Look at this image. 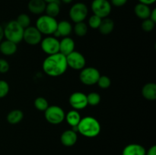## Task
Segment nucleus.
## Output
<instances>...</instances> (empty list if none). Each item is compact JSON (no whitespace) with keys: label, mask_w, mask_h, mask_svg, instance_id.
<instances>
[{"label":"nucleus","mask_w":156,"mask_h":155,"mask_svg":"<svg viewBox=\"0 0 156 155\" xmlns=\"http://www.w3.org/2000/svg\"><path fill=\"white\" fill-rule=\"evenodd\" d=\"M66 113L63 109L59 106H49L44 111V116L49 123L58 125L62 123L65 119Z\"/></svg>","instance_id":"obj_5"},{"label":"nucleus","mask_w":156,"mask_h":155,"mask_svg":"<svg viewBox=\"0 0 156 155\" xmlns=\"http://www.w3.org/2000/svg\"><path fill=\"white\" fill-rule=\"evenodd\" d=\"M146 149L138 144H130L123 148L122 155H146Z\"/></svg>","instance_id":"obj_16"},{"label":"nucleus","mask_w":156,"mask_h":155,"mask_svg":"<svg viewBox=\"0 0 156 155\" xmlns=\"http://www.w3.org/2000/svg\"><path fill=\"white\" fill-rule=\"evenodd\" d=\"M128 0H111V4L116 7H122L126 4Z\"/></svg>","instance_id":"obj_34"},{"label":"nucleus","mask_w":156,"mask_h":155,"mask_svg":"<svg viewBox=\"0 0 156 155\" xmlns=\"http://www.w3.org/2000/svg\"><path fill=\"white\" fill-rule=\"evenodd\" d=\"M46 15L48 16L53 17V18H56L57 15H59V12H60V6H59V1L58 0L55 2H52L47 3L45 9Z\"/></svg>","instance_id":"obj_24"},{"label":"nucleus","mask_w":156,"mask_h":155,"mask_svg":"<svg viewBox=\"0 0 156 155\" xmlns=\"http://www.w3.org/2000/svg\"><path fill=\"white\" fill-rule=\"evenodd\" d=\"M88 14V7L82 2H77L73 5L69 9V15L73 22L79 23L84 21Z\"/></svg>","instance_id":"obj_7"},{"label":"nucleus","mask_w":156,"mask_h":155,"mask_svg":"<svg viewBox=\"0 0 156 155\" xmlns=\"http://www.w3.org/2000/svg\"><path fill=\"white\" fill-rule=\"evenodd\" d=\"M69 102L72 107L76 110L83 109L88 106L87 95L82 92H75L70 95Z\"/></svg>","instance_id":"obj_12"},{"label":"nucleus","mask_w":156,"mask_h":155,"mask_svg":"<svg viewBox=\"0 0 156 155\" xmlns=\"http://www.w3.org/2000/svg\"><path fill=\"white\" fill-rule=\"evenodd\" d=\"M34 104L35 108L39 111H45L49 106V103L47 99L42 97H37L34 102Z\"/></svg>","instance_id":"obj_26"},{"label":"nucleus","mask_w":156,"mask_h":155,"mask_svg":"<svg viewBox=\"0 0 156 155\" xmlns=\"http://www.w3.org/2000/svg\"><path fill=\"white\" fill-rule=\"evenodd\" d=\"M23 40L29 45H37L42 40V34L36 27L29 26L24 30Z\"/></svg>","instance_id":"obj_11"},{"label":"nucleus","mask_w":156,"mask_h":155,"mask_svg":"<svg viewBox=\"0 0 156 155\" xmlns=\"http://www.w3.org/2000/svg\"><path fill=\"white\" fill-rule=\"evenodd\" d=\"M10 65L9 63L4 59H0V73L5 74L9 71Z\"/></svg>","instance_id":"obj_33"},{"label":"nucleus","mask_w":156,"mask_h":155,"mask_svg":"<svg viewBox=\"0 0 156 155\" xmlns=\"http://www.w3.org/2000/svg\"><path fill=\"white\" fill-rule=\"evenodd\" d=\"M87 101L88 105L91 106H97L101 102V96L97 92H91L87 95Z\"/></svg>","instance_id":"obj_28"},{"label":"nucleus","mask_w":156,"mask_h":155,"mask_svg":"<svg viewBox=\"0 0 156 155\" xmlns=\"http://www.w3.org/2000/svg\"><path fill=\"white\" fill-rule=\"evenodd\" d=\"M24 118V113L20 109H13L8 113L6 119L9 123L12 125L18 124Z\"/></svg>","instance_id":"obj_23"},{"label":"nucleus","mask_w":156,"mask_h":155,"mask_svg":"<svg viewBox=\"0 0 156 155\" xmlns=\"http://www.w3.org/2000/svg\"><path fill=\"white\" fill-rule=\"evenodd\" d=\"M101 20L102 18L97 16V15H91L88 19V25L92 29H98L101 22Z\"/></svg>","instance_id":"obj_31"},{"label":"nucleus","mask_w":156,"mask_h":155,"mask_svg":"<svg viewBox=\"0 0 156 155\" xmlns=\"http://www.w3.org/2000/svg\"><path fill=\"white\" fill-rule=\"evenodd\" d=\"M78 139L77 134L73 129L66 130L62 132L60 137L61 143L66 147H72L76 143Z\"/></svg>","instance_id":"obj_14"},{"label":"nucleus","mask_w":156,"mask_h":155,"mask_svg":"<svg viewBox=\"0 0 156 155\" xmlns=\"http://www.w3.org/2000/svg\"><path fill=\"white\" fill-rule=\"evenodd\" d=\"M75 50V42L69 36L63 37L59 41V53L63 56H68L69 53L74 51Z\"/></svg>","instance_id":"obj_13"},{"label":"nucleus","mask_w":156,"mask_h":155,"mask_svg":"<svg viewBox=\"0 0 156 155\" xmlns=\"http://www.w3.org/2000/svg\"><path fill=\"white\" fill-rule=\"evenodd\" d=\"M100 76L101 74L97 68L94 67H87L81 70L79 79L83 84L91 86L97 84Z\"/></svg>","instance_id":"obj_6"},{"label":"nucleus","mask_w":156,"mask_h":155,"mask_svg":"<svg viewBox=\"0 0 156 155\" xmlns=\"http://www.w3.org/2000/svg\"><path fill=\"white\" fill-rule=\"evenodd\" d=\"M151 9L149 8V5L143 4V3H138L136 5L134 8V12L136 15L140 19H147L149 18L151 14Z\"/></svg>","instance_id":"obj_19"},{"label":"nucleus","mask_w":156,"mask_h":155,"mask_svg":"<svg viewBox=\"0 0 156 155\" xmlns=\"http://www.w3.org/2000/svg\"><path fill=\"white\" fill-rule=\"evenodd\" d=\"M46 3H49V2H55L56 0H44Z\"/></svg>","instance_id":"obj_40"},{"label":"nucleus","mask_w":156,"mask_h":155,"mask_svg":"<svg viewBox=\"0 0 156 155\" xmlns=\"http://www.w3.org/2000/svg\"><path fill=\"white\" fill-rule=\"evenodd\" d=\"M97 84L99 86V88H102V89H107V88H108L111 86V81L110 78L108 77V76L101 75L99 77L98 80Z\"/></svg>","instance_id":"obj_29"},{"label":"nucleus","mask_w":156,"mask_h":155,"mask_svg":"<svg viewBox=\"0 0 156 155\" xmlns=\"http://www.w3.org/2000/svg\"><path fill=\"white\" fill-rule=\"evenodd\" d=\"M17 44L8 40H5L0 43V52L4 56H12L17 52Z\"/></svg>","instance_id":"obj_17"},{"label":"nucleus","mask_w":156,"mask_h":155,"mask_svg":"<svg viewBox=\"0 0 156 155\" xmlns=\"http://www.w3.org/2000/svg\"><path fill=\"white\" fill-rule=\"evenodd\" d=\"M100 122L92 116H85L81 119L77 126V132L86 138H94L100 134Z\"/></svg>","instance_id":"obj_2"},{"label":"nucleus","mask_w":156,"mask_h":155,"mask_svg":"<svg viewBox=\"0 0 156 155\" xmlns=\"http://www.w3.org/2000/svg\"><path fill=\"white\" fill-rule=\"evenodd\" d=\"M73 30H74L75 33H76L78 36L82 37V36H85V35L87 34L88 30V25H87L85 23L82 21V22L76 23Z\"/></svg>","instance_id":"obj_25"},{"label":"nucleus","mask_w":156,"mask_h":155,"mask_svg":"<svg viewBox=\"0 0 156 155\" xmlns=\"http://www.w3.org/2000/svg\"><path fill=\"white\" fill-rule=\"evenodd\" d=\"M15 21H16L17 23L24 29L28 27L30 24V18L27 14L23 13L19 15Z\"/></svg>","instance_id":"obj_27"},{"label":"nucleus","mask_w":156,"mask_h":155,"mask_svg":"<svg viewBox=\"0 0 156 155\" xmlns=\"http://www.w3.org/2000/svg\"><path fill=\"white\" fill-rule=\"evenodd\" d=\"M68 67L74 70H82L85 68L86 60L83 55L77 51H73L66 56Z\"/></svg>","instance_id":"obj_9"},{"label":"nucleus","mask_w":156,"mask_h":155,"mask_svg":"<svg viewBox=\"0 0 156 155\" xmlns=\"http://www.w3.org/2000/svg\"><path fill=\"white\" fill-rule=\"evenodd\" d=\"M43 70L51 77H58L63 74L67 70L68 65L66 58L61 53L50 55L43 62Z\"/></svg>","instance_id":"obj_1"},{"label":"nucleus","mask_w":156,"mask_h":155,"mask_svg":"<svg viewBox=\"0 0 156 155\" xmlns=\"http://www.w3.org/2000/svg\"><path fill=\"white\" fill-rule=\"evenodd\" d=\"M155 22L150 19V18H147V19L143 20V23H142V29L146 32H150L152 31L155 28Z\"/></svg>","instance_id":"obj_30"},{"label":"nucleus","mask_w":156,"mask_h":155,"mask_svg":"<svg viewBox=\"0 0 156 155\" xmlns=\"http://www.w3.org/2000/svg\"><path fill=\"white\" fill-rule=\"evenodd\" d=\"M4 38V28L0 25V43L3 40Z\"/></svg>","instance_id":"obj_38"},{"label":"nucleus","mask_w":156,"mask_h":155,"mask_svg":"<svg viewBox=\"0 0 156 155\" xmlns=\"http://www.w3.org/2000/svg\"><path fill=\"white\" fill-rule=\"evenodd\" d=\"M24 30L16 21H11L4 27V36L8 40L18 44L23 40Z\"/></svg>","instance_id":"obj_3"},{"label":"nucleus","mask_w":156,"mask_h":155,"mask_svg":"<svg viewBox=\"0 0 156 155\" xmlns=\"http://www.w3.org/2000/svg\"><path fill=\"white\" fill-rule=\"evenodd\" d=\"M149 18H150L152 21H153L154 22L156 23V9H154L153 10L151 11L150 16H149Z\"/></svg>","instance_id":"obj_37"},{"label":"nucleus","mask_w":156,"mask_h":155,"mask_svg":"<svg viewBox=\"0 0 156 155\" xmlns=\"http://www.w3.org/2000/svg\"><path fill=\"white\" fill-rule=\"evenodd\" d=\"M142 95L148 100H155L156 99V84L153 82L147 83L142 88Z\"/></svg>","instance_id":"obj_18"},{"label":"nucleus","mask_w":156,"mask_h":155,"mask_svg":"<svg viewBox=\"0 0 156 155\" xmlns=\"http://www.w3.org/2000/svg\"><path fill=\"white\" fill-rule=\"evenodd\" d=\"M9 89L10 88L8 82L4 80H0V99L4 98L8 95Z\"/></svg>","instance_id":"obj_32"},{"label":"nucleus","mask_w":156,"mask_h":155,"mask_svg":"<svg viewBox=\"0 0 156 155\" xmlns=\"http://www.w3.org/2000/svg\"><path fill=\"white\" fill-rule=\"evenodd\" d=\"M91 8L93 14L101 18H107L111 12V4L108 0H93Z\"/></svg>","instance_id":"obj_8"},{"label":"nucleus","mask_w":156,"mask_h":155,"mask_svg":"<svg viewBox=\"0 0 156 155\" xmlns=\"http://www.w3.org/2000/svg\"><path fill=\"white\" fill-rule=\"evenodd\" d=\"M73 28L71 23L68 21H61L58 22L57 27H56V31L59 34L60 36H69V35L72 33Z\"/></svg>","instance_id":"obj_21"},{"label":"nucleus","mask_w":156,"mask_h":155,"mask_svg":"<svg viewBox=\"0 0 156 155\" xmlns=\"http://www.w3.org/2000/svg\"><path fill=\"white\" fill-rule=\"evenodd\" d=\"M146 155H156V146L153 145L149 149L147 152H146Z\"/></svg>","instance_id":"obj_35"},{"label":"nucleus","mask_w":156,"mask_h":155,"mask_svg":"<svg viewBox=\"0 0 156 155\" xmlns=\"http://www.w3.org/2000/svg\"><path fill=\"white\" fill-rule=\"evenodd\" d=\"M114 22L111 18H102L101 22L98 27V30L103 35H108L114 30Z\"/></svg>","instance_id":"obj_20"},{"label":"nucleus","mask_w":156,"mask_h":155,"mask_svg":"<svg viewBox=\"0 0 156 155\" xmlns=\"http://www.w3.org/2000/svg\"><path fill=\"white\" fill-rule=\"evenodd\" d=\"M47 3L44 0H30L27 5L28 10L34 15H41L45 12Z\"/></svg>","instance_id":"obj_15"},{"label":"nucleus","mask_w":156,"mask_h":155,"mask_svg":"<svg viewBox=\"0 0 156 155\" xmlns=\"http://www.w3.org/2000/svg\"><path fill=\"white\" fill-rule=\"evenodd\" d=\"M61 1L63 3H65V4H69V3H71L73 0H61Z\"/></svg>","instance_id":"obj_39"},{"label":"nucleus","mask_w":156,"mask_h":155,"mask_svg":"<svg viewBox=\"0 0 156 155\" xmlns=\"http://www.w3.org/2000/svg\"><path fill=\"white\" fill-rule=\"evenodd\" d=\"M138 1L140 2V3H143V4L149 5L154 4L156 0H138Z\"/></svg>","instance_id":"obj_36"},{"label":"nucleus","mask_w":156,"mask_h":155,"mask_svg":"<svg viewBox=\"0 0 156 155\" xmlns=\"http://www.w3.org/2000/svg\"><path fill=\"white\" fill-rule=\"evenodd\" d=\"M65 119L66 120L67 123H68L69 126H73V127H76L79 125V122L81 120V115L79 114V112H78V110L76 109H73V110H70L66 114Z\"/></svg>","instance_id":"obj_22"},{"label":"nucleus","mask_w":156,"mask_h":155,"mask_svg":"<svg viewBox=\"0 0 156 155\" xmlns=\"http://www.w3.org/2000/svg\"><path fill=\"white\" fill-rule=\"evenodd\" d=\"M40 43L43 51L48 56L56 54L59 52V41L54 36H47L43 39Z\"/></svg>","instance_id":"obj_10"},{"label":"nucleus","mask_w":156,"mask_h":155,"mask_svg":"<svg viewBox=\"0 0 156 155\" xmlns=\"http://www.w3.org/2000/svg\"><path fill=\"white\" fill-rule=\"evenodd\" d=\"M57 21L56 18L48 15H41L36 21V27L41 33V34L53 35L56 30Z\"/></svg>","instance_id":"obj_4"}]
</instances>
